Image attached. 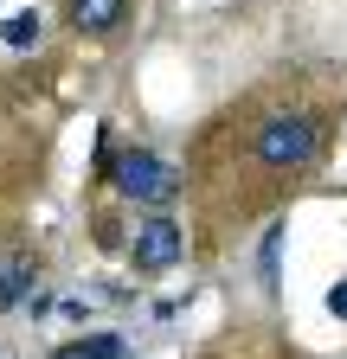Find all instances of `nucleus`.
<instances>
[{"instance_id": "obj_2", "label": "nucleus", "mask_w": 347, "mask_h": 359, "mask_svg": "<svg viewBox=\"0 0 347 359\" xmlns=\"http://www.w3.org/2000/svg\"><path fill=\"white\" fill-rule=\"evenodd\" d=\"M110 180H116V193L122 199H136V205H167L174 199V167L161 161V154H148V148H129V154H116L110 161Z\"/></svg>"}, {"instance_id": "obj_4", "label": "nucleus", "mask_w": 347, "mask_h": 359, "mask_svg": "<svg viewBox=\"0 0 347 359\" xmlns=\"http://www.w3.org/2000/svg\"><path fill=\"white\" fill-rule=\"evenodd\" d=\"M65 7H71V26H77V32L103 39V32H116V26H122L129 0H65Z\"/></svg>"}, {"instance_id": "obj_5", "label": "nucleus", "mask_w": 347, "mask_h": 359, "mask_svg": "<svg viewBox=\"0 0 347 359\" xmlns=\"http://www.w3.org/2000/svg\"><path fill=\"white\" fill-rule=\"evenodd\" d=\"M32 295V263L26 257H0V308H20Z\"/></svg>"}, {"instance_id": "obj_7", "label": "nucleus", "mask_w": 347, "mask_h": 359, "mask_svg": "<svg viewBox=\"0 0 347 359\" xmlns=\"http://www.w3.org/2000/svg\"><path fill=\"white\" fill-rule=\"evenodd\" d=\"M277 250H283V224H270L264 250H257V276H264V283H277Z\"/></svg>"}, {"instance_id": "obj_9", "label": "nucleus", "mask_w": 347, "mask_h": 359, "mask_svg": "<svg viewBox=\"0 0 347 359\" xmlns=\"http://www.w3.org/2000/svg\"><path fill=\"white\" fill-rule=\"evenodd\" d=\"M328 314H341V321H347V283H334V289H328Z\"/></svg>"}, {"instance_id": "obj_8", "label": "nucleus", "mask_w": 347, "mask_h": 359, "mask_svg": "<svg viewBox=\"0 0 347 359\" xmlns=\"http://www.w3.org/2000/svg\"><path fill=\"white\" fill-rule=\"evenodd\" d=\"M0 39H7V45H32L39 39V13H13L7 26H0Z\"/></svg>"}, {"instance_id": "obj_3", "label": "nucleus", "mask_w": 347, "mask_h": 359, "mask_svg": "<svg viewBox=\"0 0 347 359\" xmlns=\"http://www.w3.org/2000/svg\"><path fill=\"white\" fill-rule=\"evenodd\" d=\"M129 257H136V269H174V263H181V224H174L167 212H148L136 224Z\"/></svg>"}, {"instance_id": "obj_1", "label": "nucleus", "mask_w": 347, "mask_h": 359, "mask_svg": "<svg viewBox=\"0 0 347 359\" xmlns=\"http://www.w3.org/2000/svg\"><path fill=\"white\" fill-rule=\"evenodd\" d=\"M315 148H322V128L302 109H277V116H264V128H257V161L264 167H309Z\"/></svg>"}, {"instance_id": "obj_6", "label": "nucleus", "mask_w": 347, "mask_h": 359, "mask_svg": "<svg viewBox=\"0 0 347 359\" xmlns=\"http://www.w3.org/2000/svg\"><path fill=\"white\" fill-rule=\"evenodd\" d=\"M65 353H71V359H122L129 340H122V334H84V340H71Z\"/></svg>"}]
</instances>
